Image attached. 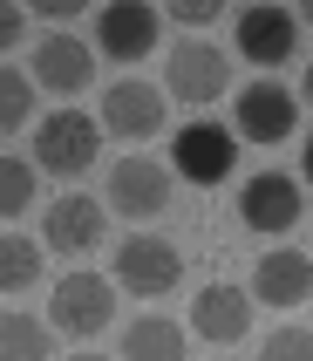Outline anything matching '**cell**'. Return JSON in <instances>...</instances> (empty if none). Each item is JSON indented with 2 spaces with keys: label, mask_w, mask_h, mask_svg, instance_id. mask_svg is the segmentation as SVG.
<instances>
[{
  "label": "cell",
  "mask_w": 313,
  "mask_h": 361,
  "mask_svg": "<svg viewBox=\"0 0 313 361\" xmlns=\"http://www.w3.org/2000/svg\"><path fill=\"white\" fill-rule=\"evenodd\" d=\"M102 239H109V204L89 198V191H61V198L41 212V245H55V252H68V259L96 252Z\"/></svg>",
  "instance_id": "obj_10"
},
{
  "label": "cell",
  "mask_w": 313,
  "mask_h": 361,
  "mask_svg": "<svg viewBox=\"0 0 313 361\" xmlns=\"http://www.w3.org/2000/svg\"><path fill=\"white\" fill-rule=\"evenodd\" d=\"M252 300H266L273 314H300L313 300V259L300 245H273V252H259L252 266Z\"/></svg>",
  "instance_id": "obj_13"
},
{
  "label": "cell",
  "mask_w": 313,
  "mask_h": 361,
  "mask_svg": "<svg viewBox=\"0 0 313 361\" xmlns=\"http://www.w3.org/2000/svg\"><path fill=\"white\" fill-rule=\"evenodd\" d=\"M232 130L245 143H286V137H300V96L293 89H279V82H245L232 96Z\"/></svg>",
  "instance_id": "obj_8"
},
{
  "label": "cell",
  "mask_w": 313,
  "mask_h": 361,
  "mask_svg": "<svg viewBox=\"0 0 313 361\" xmlns=\"http://www.w3.org/2000/svg\"><path fill=\"white\" fill-rule=\"evenodd\" d=\"M35 212V164L0 150V225H14Z\"/></svg>",
  "instance_id": "obj_19"
},
{
  "label": "cell",
  "mask_w": 313,
  "mask_h": 361,
  "mask_svg": "<svg viewBox=\"0 0 313 361\" xmlns=\"http://www.w3.org/2000/svg\"><path fill=\"white\" fill-rule=\"evenodd\" d=\"M27 14H41V20H75V14H89V0H20Z\"/></svg>",
  "instance_id": "obj_23"
},
{
  "label": "cell",
  "mask_w": 313,
  "mask_h": 361,
  "mask_svg": "<svg viewBox=\"0 0 313 361\" xmlns=\"http://www.w3.org/2000/svg\"><path fill=\"white\" fill-rule=\"evenodd\" d=\"M35 116V82L20 75V68H0V137L7 130H27Z\"/></svg>",
  "instance_id": "obj_20"
},
{
  "label": "cell",
  "mask_w": 313,
  "mask_h": 361,
  "mask_svg": "<svg viewBox=\"0 0 313 361\" xmlns=\"http://www.w3.org/2000/svg\"><path fill=\"white\" fill-rule=\"evenodd\" d=\"M55 327L27 314V307H0V361H48Z\"/></svg>",
  "instance_id": "obj_17"
},
{
  "label": "cell",
  "mask_w": 313,
  "mask_h": 361,
  "mask_svg": "<svg viewBox=\"0 0 313 361\" xmlns=\"http://www.w3.org/2000/svg\"><path fill=\"white\" fill-rule=\"evenodd\" d=\"M164 109H171V96H164L156 82L116 75L109 89H102V102H96V123H102V137L116 130L123 143H143V137H156V130H164Z\"/></svg>",
  "instance_id": "obj_7"
},
{
  "label": "cell",
  "mask_w": 313,
  "mask_h": 361,
  "mask_svg": "<svg viewBox=\"0 0 313 361\" xmlns=\"http://www.w3.org/2000/svg\"><path fill=\"white\" fill-rule=\"evenodd\" d=\"M259 361H313V327L307 321H286L259 341Z\"/></svg>",
  "instance_id": "obj_21"
},
{
  "label": "cell",
  "mask_w": 313,
  "mask_h": 361,
  "mask_svg": "<svg viewBox=\"0 0 313 361\" xmlns=\"http://www.w3.org/2000/svg\"><path fill=\"white\" fill-rule=\"evenodd\" d=\"M116 286L137 293V300H164V293L184 286V252L156 232H137V239L116 245Z\"/></svg>",
  "instance_id": "obj_5"
},
{
  "label": "cell",
  "mask_w": 313,
  "mask_h": 361,
  "mask_svg": "<svg viewBox=\"0 0 313 361\" xmlns=\"http://www.w3.org/2000/svg\"><path fill=\"white\" fill-rule=\"evenodd\" d=\"M68 361H109V355H89V348H82V355H68Z\"/></svg>",
  "instance_id": "obj_25"
},
{
  "label": "cell",
  "mask_w": 313,
  "mask_h": 361,
  "mask_svg": "<svg viewBox=\"0 0 313 361\" xmlns=\"http://www.w3.org/2000/svg\"><path fill=\"white\" fill-rule=\"evenodd\" d=\"M102 157V123L89 109H55V116H41L35 130V171L48 178H89Z\"/></svg>",
  "instance_id": "obj_1"
},
{
  "label": "cell",
  "mask_w": 313,
  "mask_h": 361,
  "mask_svg": "<svg viewBox=\"0 0 313 361\" xmlns=\"http://www.w3.org/2000/svg\"><path fill=\"white\" fill-rule=\"evenodd\" d=\"M171 171L184 184H225L238 171V137L232 130H225V123H184V130H177L171 137Z\"/></svg>",
  "instance_id": "obj_9"
},
{
  "label": "cell",
  "mask_w": 313,
  "mask_h": 361,
  "mask_svg": "<svg viewBox=\"0 0 313 361\" xmlns=\"http://www.w3.org/2000/svg\"><path fill=\"white\" fill-rule=\"evenodd\" d=\"M20 35H27V20H20V0H0V55H7Z\"/></svg>",
  "instance_id": "obj_24"
},
{
  "label": "cell",
  "mask_w": 313,
  "mask_h": 361,
  "mask_svg": "<svg viewBox=\"0 0 313 361\" xmlns=\"http://www.w3.org/2000/svg\"><path fill=\"white\" fill-rule=\"evenodd\" d=\"M184 334H197V341H211V348H238L245 334H252V293L245 286H197L191 293V327Z\"/></svg>",
  "instance_id": "obj_11"
},
{
  "label": "cell",
  "mask_w": 313,
  "mask_h": 361,
  "mask_svg": "<svg viewBox=\"0 0 313 361\" xmlns=\"http://www.w3.org/2000/svg\"><path fill=\"white\" fill-rule=\"evenodd\" d=\"M164 14L184 27H211V20H225V0H164Z\"/></svg>",
  "instance_id": "obj_22"
},
{
  "label": "cell",
  "mask_w": 313,
  "mask_h": 361,
  "mask_svg": "<svg viewBox=\"0 0 313 361\" xmlns=\"http://www.w3.org/2000/svg\"><path fill=\"white\" fill-rule=\"evenodd\" d=\"M232 48L252 68H286L300 55V20L279 7V0H252V7H238L232 14Z\"/></svg>",
  "instance_id": "obj_4"
},
{
  "label": "cell",
  "mask_w": 313,
  "mask_h": 361,
  "mask_svg": "<svg viewBox=\"0 0 313 361\" xmlns=\"http://www.w3.org/2000/svg\"><path fill=\"white\" fill-rule=\"evenodd\" d=\"M109 204H116V219H156V212H171V164L156 157H116L109 171Z\"/></svg>",
  "instance_id": "obj_12"
},
{
  "label": "cell",
  "mask_w": 313,
  "mask_h": 361,
  "mask_svg": "<svg viewBox=\"0 0 313 361\" xmlns=\"http://www.w3.org/2000/svg\"><path fill=\"white\" fill-rule=\"evenodd\" d=\"M218 361H232V355H218Z\"/></svg>",
  "instance_id": "obj_26"
},
{
  "label": "cell",
  "mask_w": 313,
  "mask_h": 361,
  "mask_svg": "<svg viewBox=\"0 0 313 361\" xmlns=\"http://www.w3.org/2000/svg\"><path fill=\"white\" fill-rule=\"evenodd\" d=\"M27 286H41V239L0 232V293H27Z\"/></svg>",
  "instance_id": "obj_18"
},
{
  "label": "cell",
  "mask_w": 313,
  "mask_h": 361,
  "mask_svg": "<svg viewBox=\"0 0 313 361\" xmlns=\"http://www.w3.org/2000/svg\"><path fill=\"white\" fill-rule=\"evenodd\" d=\"M238 219L252 225V232H266V239L293 232L307 219V184L293 171H252V178L238 184Z\"/></svg>",
  "instance_id": "obj_6"
},
{
  "label": "cell",
  "mask_w": 313,
  "mask_h": 361,
  "mask_svg": "<svg viewBox=\"0 0 313 361\" xmlns=\"http://www.w3.org/2000/svg\"><path fill=\"white\" fill-rule=\"evenodd\" d=\"M109 321H116V280L109 273H61V286L48 293V327L96 341Z\"/></svg>",
  "instance_id": "obj_3"
},
{
  "label": "cell",
  "mask_w": 313,
  "mask_h": 361,
  "mask_svg": "<svg viewBox=\"0 0 313 361\" xmlns=\"http://www.w3.org/2000/svg\"><path fill=\"white\" fill-rule=\"evenodd\" d=\"M123 361H191V334L171 314H137L123 327Z\"/></svg>",
  "instance_id": "obj_16"
},
{
  "label": "cell",
  "mask_w": 313,
  "mask_h": 361,
  "mask_svg": "<svg viewBox=\"0 0 313 361\" xmlns=\"http://www.w3.org/2000/svg\"><path fill=\"white\" fill-rule=\"evenodd\" d=\"M164 89H171V102H191V109H204V102H218L225 89H232V55L218 48V41L204 35H184L171 41V55H164Z\"/></svg>",
  "instance_id": "obj_2"
},
{
  "label": "cell",
  "mask_w": 313,
  "mask_h": 361,
  "mask_svg": "<svg viewBox=\"0 0 313 361\" xmlns=\"http://www.w3.org/2000/svg\"><path fill=\"white\" fill-rule=\"evenodd\" d=\"M89 75H96V48L82 35H68V27H55V35L35 41V61H27V82H41V89H55V96H75V89H89Z\"/></svg>",
  "instance_id": "obj_14"
},
{
  "label": "cell",
  "mask_w": 313,
  "mask_h": 361,
  "mask_svg": "<svg viewBox=\"0 0 313 361\" xmlns=\"http://www.w3.org/2000/svg\"><path fill=\"white\" fill-rule=\"evenodd\" d=\"M156 35H164V20H156L150 0H109L96 20V48L109 61H143L156 55Z\"/></svg>",
  "instance_id": "obj_15"
}]
</instances>
